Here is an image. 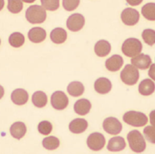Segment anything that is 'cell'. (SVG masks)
Masks as SVG:
<instances>
[{
	"mask_svg": "<svg viewBox=\"0 0 155 154\" xmlns=\"http://www.w3.org/2000/svg\"><path fill=\"white\" fill-rule=\"evenodd\" d=\"M24 2H25V3H34V1L32 0V1H24Z\"/></svg>",
	"mask_w": 155,
	"mask_h": 154,
	"instance_id": "cell-37",
	"label": "cell"
},
{
	"mask_svg": "<svg viewBox=\"0 0 155 154\" xmlns=\"http://www.w3.org/2000/svg\"><path fill=\"white\" fill-rule=\"evenodd\" d=\"M148 76L151 77V79L155 81V64H152L151 66H150V67H149Z\"/></svg>",
	"mask_w": 155,
	"mask_h": 154,
	"instance_id": "cell-34",
	"label": "cell"
},
{
	"mask_svg": "<svg viewBox=\"0 0 155 154\" xmlns=\"http://www.w3.org/2000/svg\"><path fill=\"white\" fill-rule=\"evenodd\" d=\"M79 1L78 0H73V1H63V6L65 8V10L67 11H73L79 5Z\"/></svg>",
	"mask_w": 155,
	"mask_h": 154,
	"instance_id": "cell-33",
	"label": "cell"
},
{
	"mask_svg": "<svg viewBox=\"0 0 155 154\" xmlns=\"http://www.w3.org/2000/svg\"><path fill=\"white\" fill-rule=\"evenodd\" d=\"M123 64H124L123 57L120 55L115 54L106 60L105 67L110 72H117L121 68Z\"/></svg>",
	"mask_w": 155,
	"mask_h": 154,
	"instance_id": "cell-13",
	"label": "cell"
},
{
	"mask_svg": "<svg viewBox=\"0 0 155 154\" xmlns=\"http://www.w3.org/2000/svg\"><path fill=\"white\" fill-rule=\"evenodd\" d=\"M91 103L88 100V99H79L75 103H74V112L78 115L81 116H84L86 114L89 113V111L91 109Z\"/></svg>",
	"mask_w": 155,
	"mask_h": 154,
	"instance_id": "cell-17",
	"label": "cell"
},
{
	"mask_svg": "<svg viewBox=\"0 0 155 154\" xmlns=\"http://www.w3.org/2000/svg\"><path fill=\"white\" fill-rule=\"evenodd\" d=\"M129 147L134 152H143L146 148V143L143 135L138 130H133L129 132L127 136Z\"/></svg>",
	"mask_w": 155,
	"mask_h": 154,
	"instance_id": "cell-1",
	"label": "cell"
},
{
	"mask_svg": "<svg viewBox=\"0 0 155 154\" xmlns=\"http://www.w3.org/2000/svg\"><path fill=\"white\" fill-rule=\"evenodd\" d=\"M8 9L13 14H18L23 9V2L22 1H8Z\"/></svg>",
	"mask_w": 155,
	"mask_h": 154,
	"instance_id": "cell-30",
	"label": "cell"
},
{
	"mask_svg": "<svg viewBox=\"0 0 155 154\" xmlns=\"http://www.w3.org/2000/svg\"><path fill=\"white\" fill-rule=\"evenodd\" d=\"M27 132V127L23 122H16L14 124H12L10 127L11 135L16 138V139H21L24 137Z\"/></svg>",
	"mask_w": 155,
	"mask_h": 154,
	"instance_id": "cell-21",
	"label": "cell"
},
{
	"mask_svg": "<svg viewBox=\"0 0 155 154\" xmlns=\"http://www.w3.org/2000/svg\"><path fill=\"white\" fill-rule=\"evenodd\" d=\"M149 118H150V123H151L152 127H155V110H153L150 113Z\"/></svg>",
	"mask_w": 155,
	"mask_h": 154,
	"instance_id": "cell-35",
	"label": "cell"
},
{
	"mask_svg": "<svg viewBox=\"0 0 155 154\" xmlns=\"http://www.w3.org/2000/svg\"><path fill=\"white\" fill-rule=\"evenodd\" d=\"M51 104L55 109L63 110L68 105V98L64 92L56 91L51 96Z\"/></svg>",
	"mask_w": 155,
	"mask_h": 154,
	"instance_id": "cell-7",
	"label": "cell"
},
{
	"mask_svg": "<svg viewBox=\"0 0 155 154\" xmlns=\"http://www.w3.org/2000/svg\"><path fill=\"white\" fill-rule=\"evenodd\" d=\"M141 0H138V1H128V4H131V5H138V4H141Z\"/></svg>",
	"mask_w": 155,
	"mask_h": 154,
	"instance_id": "cell-36",
	"label": "cell"
},
{
	"mask_svg": "<svg viewBox=\"0 0 155 154\" xmlns=\"http://www.w3.org/2000/svg\"><path fill=\"white\" fill-rule=\"evenodd\" d=\"M106 141L104 136L100 133H93L88 136L87 139L88 147L93 151H100L105 146Z\"/></svg>",
	"mask_w": 155,
	"mask_h": 154,
	"instance_id": "cell-6",
	"label": "cell"
},
{
	"mask_svg": "<svg viewBox=\"0 0 155 154\" xmlns=\"http://www.w3.org/2000/svg\"><path fill=\"white\" fill-rule=\"evenodd\" d=\"M28 39L34 44L42 43L46 38V31L43 28L36 27L31 28L28 34Z\"/></svg>",
	"mask_w": 155,
	"mask_h": 154,
	"instance_id": "cell-12",
	"label": "cell"
},
{
	"mask_svg": "<svg viewBox=\"0 0 155 154\" xmlns=\"http://www.w3.org/2000/svg\"><path fill=\"white\" fill-rule=\"evenodd\" d=\"M95 91L100 94L108 93L112 89V84L106 77H99L94 83Z\"/></svg>",
	"mask_w": 155,
	"mask_h": 154,
	"instance_id": "cell-16",
	"label": "cell"
},
{
	"mask_svg": "<svg viewBox=\"0 0 155 154\" xmlns=\"http://www.w3.org/2000/svg\"><path fill=\"white\" fill-rule=\"evenodd\" d=\"M125 147H126V143L124 137H112L111 139L108 141L107 148L110 152H120L124 150Z\"/></svg>",
	"mask_w": 155,
	"mask_h": 154,
	"instance_id": "cell-18",
	"label": "cell"
},
{
	"mask_svg": "<svg viewBox=\"0 0 155 154\" xmlns=\"http://www.w3.org/2000/svg\"><path fill=\"white\" fill-rule=\"evenodd\" d=\"M68 127L71 133H82L88 128V122L84 118H76L71 122Z\"/></svg>",
	"mask_w": 155,
	"mask_h": 154,
	"instance_id": "cell-15",
	"label": "cell"
},
{
	"mask_svg": "<svg viewBox=\"0 0 155 154\" xmlns=\"http://www.w3.org/2000/svg\"><path fill=\"white\" fill-rule=\"evenodd\" d=\"M11 100L16 105L21 106L24 105L28 100V94L27 91H25L23 88H18L12 93L11 94Z\"/></svg>",
	"mask_w": 155,
	"mask_h": 154,
	"instance_id": "cell-14",
	"label": "cell"
},
{
	"mask_svg": "<svg viewBox=\"0 0 155 154\" xmlns=\"http://www.w3.org/2000/svg\"><path fill=\"white\" fill-rule=\"evenodd\" d=\"M121 19L123 23L126 25L134 26L138 24L139 20V13L136 9L132 8H125L124 10L122 12Z\"/></svg>",
	"mask_w": 155,
	"mask_h": 154,
	"instance_id": "cell-9",
	"label": "cell"
},
{
	"mask_svg": "<svg viewBox=\"0 0 155 154\" xmlns=\"http://www.w3.org/2000/svg\"><path fill=\"white\" fill-rule=\"evenodd\" d=\"M84 17L82 14H74L68 18L67 28L72 32H78L84 28Z\"/></svg>",
	"mask_w": 155,
	"mask_h": 154,
	"instance_id": "cell-10",
	"label": "cell"
},
{
	"mask_svg": "<svg viewBox=\"0 0 155 154\" xmlns=\"http://www.w3.org/2000/svg\"><path fill=\"white\" fill-rule=\"evenodd\" d=\"M67 91L73 97H79L84 93V86L80 82L74 81L68 84Z\"/></svg>",
	"mask_w": 155,
	"mask_h": 154,
	"instance_id": "cell-23",
	"label": "cell"
},
{
	"mask_svg": "<svg viewBox=\"0 0 155 154\" xmlns=\"http://www.w3.org/2000/svg\"><path fill=\"white\" fill-rule=\"evenodd\" d=\"M143 16L149 21H155V4L148 3L142 8Z\"/></svg>",
	"mask_w": 155,
	"mask_h": 154,
	"instance_id": "cell-25",
	"label": "cell"
},
{
	"mask_svg": "<svg viewBox=\"0 0 155 154\" xmlns=\"http://www.w3.org/2000/svg\"><path fill=\"white\" fill-rule=\"evenodd\" d=\"M104 130L111 135H117L122 131V124L116 117H107L103 123Z\"/></svg>",
	"mask_w": 155,
	"mask_h": 154,
	"instance_id": "cell-8",
	"label": "cell"
},
{
	"mask_svg": "<svg viewBox=\"0 0 155 154\" xmlns=\"http://www.w3.org/2000/svg\"><path fill=\"white\" fill-rule=\"evenodd\" d=\"M142 38L149 46L155 44V31L153 29H145L142 33Z\"/></svg>",
	"mask_w": 155,
	"mask_h": 154,
	"instance_id": "cell-28",
	"label": "cell"
},
{
	"mask_svg": "<svg viewBox=\"0 0 155 154\" xmlns=\"http://www.w3.org/2000/svg\"><path fill=\"white\" fill-rule=\"evenodd\" d=\"M111 51V44L106 40H99L94 46V52L98 57H106Z\"/></svg>",
	"mask_w": 155,
	"mask_h": 154,
	"instance_id": "cell-19",
	"label": "cell"
},
{
	"mask_svg": "<svg viewBox=\"0 0 155 154\" xmlns=\"http://www.w3.org/2000/svg\"><path fill=\"white\" fill-rule=\"evenodd\" d=\"M38 130L43 135H48L53 130V126L48 121H42L38 126Z\"/></svg>",
	"mask_w": 155,
	"mask_h": 154,
	"instance_id": "cell-29",
	"label": "cell"
},
{
	"mask_svg": "<svg viewBox=\"0 0 155 154\" xmlns=\"http://www.w3.org/2000/svg\"><path fill=\"white\" fill-rule=\"evenodd\" d=\"M26 18L30 24H42L44 23L47 14L44 8L39 5H32L26 11Z\"/></svg>",
	"mask_w": 155,
	"mask_h": 154,
	"instance_id": "cell-2",
	"label": "cell"
},
{
	"mask_svg": "<svg viewBox=\"0 0 155 154\" xmlns=\"http://www.w3.org/2000/svg\"><path fill=\"white\" fill-rule=\"evenodd\" d=\"M123 119L125 123L133 127H143L148 123V117L143 113L129 111L124 115Z\"/></svg>",
	"mask_w": 155,
	"mask_h": 154,
	"instance_id": "cell-4",
	"label": "cell"
},
{
	"mask_svg": "<svg viewBox=\"0 0 155 154\" xmlns=\"http://www.w3.org/2000/svg\"><path fill=\"white\" fill-rule=\"evenodd\" d=\"M50 38L54 44H64L67 39V32L62 28H56L51 32Z\"/></svg>",
	"mask_w": 155,
	"mask_h": 154,
	"instance_id": "cell-22",
	"label": "cell"
},
{
	"mask_svg": "<svg viewBox=\"0 0 155 154\" xmlns=\"http://www.w3.org/2000/svg\"><path fill=\"white\" fill-rule=\"evenodd\" d=\"M155 84L153 81L149 78L143 80L138 86V92L139 93L143 96H149L154 93Z\"/></svg>",
	"mask_w": 155,
	"mask_h": 154,
	"instance_id": "cell-20",
	"label": "cell"
},
{
	"mask_svg": "<svg viewBox=\"0 0 155 154\" xmlns=\"http://www.w3.org/2000/svg\"><path fill=\"white\" fill-rule=\"evenodd\" d=\"M59 140L54 136H49L43 140V146L48 150H55L59 147Z\"/></svg>",
	"mask_w": 155,
	"mask_h": 154,
	"instance_id": "cell-27",
	"label": "cell"
},
{
	"mask_svg": "<svg viewBox=\"0 0 155 154\" xmlns=\"http://www.w3.org/2000/svg\"><path fill=\"white\" fill-rule=\"evenodd\" d=\"M143 45L141 42L137 38H128L124 41V43L122 45V52L125 56L129 57H134L140 54Z\"/></svg>",
	"mask_w": 155,
	"mask_h": 154,
	"instance_id": "cell-3",
	"label": "cell"
},
{
	"mask_svg": "<svg viewBox=\"0 0 155 154\" xmlns=\"http://www.w3.org/2000/svg\"><path fill=\"white\" fill-rule=\"evenodd\" d=\"M41 4H42V7L44 8L45 10L55 11L59 7V1L58 0H54V1L42 0Z\"/></svg>",
	"mask_w": 155,
	"mask_h": 154,
	"instance_id": "cell-31",
	"label": "cell"
},
{
	"mask_svg": "<svg viewBox=\"0 0 155 154\" xmlns=\"http://www.w3.org/2000/svg\"><path fill=\"white\" fill-rule=\"evenodd\" d=\"M121 80L127 85L133 86L137 84L139 78V72L137 67L132 64H127L120 74Z\"/></svg>",
	"mask_w": 155,
	"mask_h": 154,
	"instance_id": "cell-5",
	"label": "cell"
},
{
	"mask_svg": "<svg viewBox=\"0 0 155 154\" xmlns=\"http://www.w3.org/2000/svg\"><path fill=\"white\" fill-rule=\"evenodd\" d=\"M9 44L12 47L14 48H20L21 46H23L25 42V38L21 33H14L9 36L8 38Z\"/></svg>",
	"mask_w": 155,
	"mask_h": 154,
	"instance_id": "cell-26",
	"label": "cell"
},
{
	"mask_svg": "<svg viewBox=\"0 0 155 154\" xmlns=\"http://www.w3.org/2000/svg\"><path fill=\"white\" fill-rule=\"evenodd\" d=\"M32 102L36 107H44L48 103V97L42 91L35 92L32 96Z\"/></svg>",
	"mask_w": 155,
	"mask_h": 154,
	"instance_id": "cell-24",
	"label": "cell"
},
{
	"mask_svg": "<svg viewBox=\"0 0 155 154\" xmlns=\"http://www.w3.org/2000/svg\"><path fill=\"white\" fill-rule=\"evenodd\" d=\"M131 64L133 66H134L137 68L146 70L152 65L151 57L146 54H138V56L132 58Z\"/></svg>",
	"mask_w": 155,
	"mask_h": 154,
	"instance_id": "cell-11",
	"label": "cell"
},
{
	"mask_svg": "<svg viewBox=\"0 0 155 154\" xmlns=\"http://www.w3.org/2000/svg\"><path fill=\"white\" fill-rule=\"evenodd\" d=\"M143 134L148 142L152 143H155V127L152 126L146 127L143 129Z\"/></svg>",
	"mask_w": 155,
	"mask_h": 154,
	"instance_id": "cell-32",
	"label": "cell"
}]
</instances>
